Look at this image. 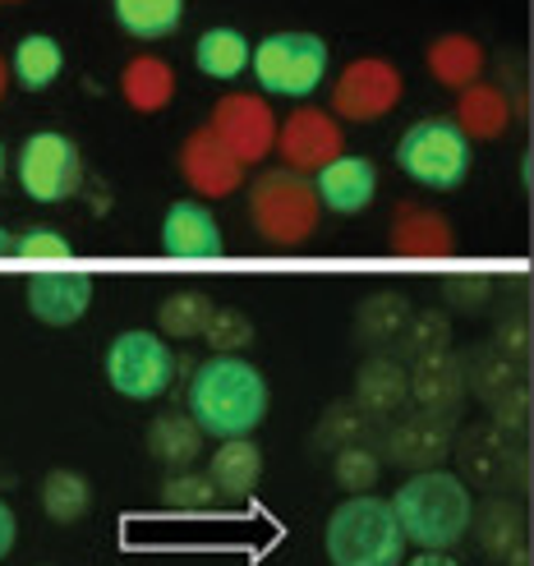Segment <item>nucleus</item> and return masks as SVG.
I'll use <instances>...</instances> for the list:
<instances>
[{
  "label": "nucleus",
  "mask_w": 534,
  "mask_h": 566,
  "mask_svg": "<svg viewBox=\"0 0 534 566\" xmlns=\"http://www.w3.org/2000/svg\"><path fill=\"white\" fill-rule=\"evenodd\" d=\"M268 378L244 355H212L193 364L185 387V415L203 438H249L268 419Z\"/></svg>",
  "instance_id": "1"
},
{
  "label": "nucleus",
  "mask_w": 534,
  "mask_h": 566,
  "mask_svg": "<svg viewBox=\"0 0 534 566\" xmlns=\"http://www.w3.org/2000/svg\"><path fill=\"white\" fill-rule=\"evenodd\" d=\"M391 516L401 525L406 548L419 553H447L465 539V525L474 512L470 489L457 479V470H415L406 484L387 497Z\"/></svg>",
  "instance_id": "2"
},
{
  "label": "nucleus",
  "mask_w": 534,
  "mask_h": 566,
  "mask_svg": "<svg viewBox=\"0 0 534 566\" xmlns=\"http://www.w3.org/2000/svg\"><path fill=\"white\" fill-rule=\"evenodd\" d=\"M323 548L332 566H401L406 539L391 516V502L374 493H355L342 506H332L323 525Z\"/></svg>",
  "instance_id": "3"
},
{
  "label": "nucleus",
  "mask_w": 534,
  "mask_h": 566,
  "mask_svg": "<svg viewBox=\"0 0 534 566\" xmlns=\"http://www.w3.org/2000/svg\"><path fill=\"white\" fill-rule=\"evenodd\" d=\"M249 221L263 244L272 249H300L318 235V221H323V208H318V193H314V180L300 176V171H263L254 185H249Z\"/></svg>",
  "instance_id": "4"
},
{
  "label": "nucleus",
  "mask_w": 534,
  "mask_h": 566,
  "mask_svg": "<svg viewBox=\"0 0 534 566\" xmlns=\"http://www.w3.org/2000/svg\"><path fill=\"white\" fill-rule=\"evenodd\" d=\"M249 70L268 97L304 102L327 78V42L318 33H304V28H286V33H272L249 51Z\"/></svg>",
  "instance_id": "5"
},
{
  "label": "nucleus",
  "mask_w": 534,
  "mask_h": 566,
  "mask_svg": "<svg viewBox=\"0 0 534 566\" xmlns=\"http://www.w3.org/2000/svg\"><path fill=\"white\" fill-rule=\"evenodd\" d=\"M457 457V479L465 489H484V493H521L530 484V457H525V438L498 429L493 419L474 423V429H457L452 442Z\"/></svg>",
  "instance_id": "6"
},
{
  "label": "nucleus",
  "mask_w": 534,
  "mask_h": 566,
  "mask_svg": "<svg viewBox=\"0 0 534 566\" xmlns=\"http://www.w3.org/2000/svg\"><path fill=\"white\" fill-rule=\"evenodd\" d=\"M470 138L442 116L429 120H415L401 138H397V166L425 189L438 193H452L465 185L470 176Z\"/></svg>",
  "instance_id": "7"
},
{
  "label": "nucleus",
  "mask_w": 534,
  "mask_h": 566,
  "mask_svg": "<svg viewBox=\"0 0 534 566\" xmlns=\"http://www.w3.org/2000/svg\"><path fill=\"white\" fill-rule=\"evenodd\" d=\"M102 369H106L111 391L125 396V401H157V396H166L176 382V355L161 332L134 327L106 346Z\"/></svg>",
  "instance_id": "8"
},
{
  "label": "nucleus",
  "mask_w": 534,
  "mask_h": 566,
  "mask_svg": "<svg viewBox=\"0 0 534 566\" xmlns=\"http://www.w3.org/2000/svg\"><path fill=\"white\" fill-rule=\"evenodd\" d=\"M19 189L42 208L74 198L83 189V153L74 138L61 129L28 134L19 148Z\"/></svg>",
  "instance_id": "9"
},
{
  "label": "nucleus",
  "mask_w": 534,
  "mask_h": 566,
  "mask_svg": "<svg viewBox=\"0 0 534 566\" xmlns=\"http://www.w3.org/2000/svg\"><path fill=\"white\" fill-rule=\"evenodd\" d=\"M401 97H406L401 70L383 61V55H359L332 83V116L350 125H374L391 116L401 106Z\"/></svg>",
  "instance_id": "10"
},
{
  "label": "nucleus",
  "mask_w": 534,
  "mask_h": 566,
  "mask_svg": "<svg viewBox=\"0 0 534 566\" xmlns=\"http://www.w3.org/2000/svg\"><path fill=\"white\" fill-rule=\"evenodd\" d=\"M378 457H387L401 470H438L452 457L457 442V419L447 415H425V410H401L378 423Z\"/></svg>",
  "instance_id": "11"
},
{
  "label": "nucleus",
  "mask_w": 534,
  "mask_h": 566,
  "mask_svg": "<svg viewBox=\"0 0 534 566\" xmlns=\"http://www.w3.org/2000/svg\"><path fill=\"white\" fill-rule=\"evenodd\" d=\"M208 129L240 166H259L272 157V144H276V111L259 93H231L212 106Z\"/></svg>",
  "instance_id": "12"
},
{
  "label": "nucleus",
  "mask_w": 534,
  "mask_h": 566,
  "mask_svg": "<svg viewBox=\"0 0 534 566\" xmlns=\"http://www.w3.org/2000/svg\"><path fill=\"white\" fill-rule=\"evenodd\" d=\"M272 153H281V166L300 176L323 171L327 161H336L346 153V134L342 120L323 106H295L286 120H276V144Z\"/></svg>",
  "instance_id": "13"
},
{
  "label": "nucleus",
  "mask_w": 534,
  "mask_h": 566,
  "mask_svg": "<svg viewBox=\"0 0 534 566\" xmlns=\"http://www.w3.org/2000/svg\"><path fill=\"white\" fill-rule=\"evenodd\" d=\"M180 176L193 189L199 203H217V198H231L244 185V166L217 144V134L208 125L193 129L185 144H180Z\"/></svg>",
  "instance_id": "14"
},
{
  "label": "nucleus",
  "mask_w": 534,
  "mask_h": 566,
  "mask_svg": "<svg viewBox=\"0 0 534 566\" xmlns=\"http://www.w3.org/2000/svg\"><path fill=\"white\" fill-rule=\"evenodd\" d=\"M28 314L46 327H74L93 308V276L70 272V268H42L23 281Z\"/></svg>",
  "instance_id": "15"
},
{
  "label": "nucleus",
  "mask_w": 534,
  "mask_h": 566,
  "mask_svg": "<svg viewBox=\"0 0 534 566\" xmlns=\"http://www.w3.org/2000/svg\"><path fill=\"white\" fill-rule=\"evenodd\" d=\"M161 253L180 263H217L227 253V240H221V226L208 212V203L199 198H180V203L166 208L161 217Z\"/></svg>",
  "instance_id": "16"
},
{
  "label": "nucleus",
  "mask_w": 534,
  "mask_h": 566,
  "mask_svg": "<svg viewBox=\"0 0 534 566\" xmlns=\"http://www.w3.org/2000/svg\"><path fill=\"white\" fill-rule=\"evenodd\" d=\"M308 180H314L318 208L336 212V217H359L378 198V166L369 157H355V153H342Z\"/></svg>",
  "instance_id": "17"
},
{
  "label": "nucleus",
  "mask_w": 534,
  "mask_h": 566,
  "mask_svg": "<svg viewBox=\"0 0 534 566\" xmlns=\"http://www.w3.org/2000/svg\"><path fill=\"white\" fill-rule=\"evenodd\" d=\"M406 382H410V401L415 410L425 415H447L457 419L461 415V401H465V364L461 355L442 350V355H429V359H415L406 369Z\"/></svg>",
  "instance_id": "18"
},
{
  "label": "nucleus",
  "mask_w": 534,
  "mask_h": 566,
  "mask_svg": "<svg viewBox=\"0 0 534 566\" xmlns=\"http://www.w3.org/2000/svg\"><path fill=\"white\" fill-rule=\"evenodd\" d=\"M387 244L397 259H419V263H438V259H452L457 249V231L452 221L433 208H419V203H401L397 217H391V231Z\"/></svg>",
  "instance_id": "19"
},
{
  "label": "nucleus",
  "mask_w": 534,
  "mask_h": 566,
  "mask_svg": "<svg viewBox=\"0 0 534 566\" xmlns=\"http://www.w3.org/2000/svg\"><path fill=\"white\" fill-rule=\"evenodd\" d=\"M516 120V102L507 97V88H498V83H470V88L457 93V116L452 125L470 138V144H498L502 134L512 129Z\"/></svg>",
  "instance_id": "20"
},
{
  "label": "nucleus",
  "mask_w": 534,
  "mask_h": 566,
  "mask_svg": "<svg viewBox=\"0 0 534 566\" xmlns=\"http://www.w3.org/2000/svg\"><path fill=\"white\" fill-rule=\"evenodd\" d=\"M350 401L369 415L374 423L401 415L410 406V382H406V364L397 355H374L359 364L355 374V396Z\"/></svg>",
  "instance_id": "21"
},
{
  "label": "nucleus",
  "mask_w": 534,
  "mask_h": 566,
  "mask_svg": "<svg viewBox=\"0 0 534 566\" xmlns=\"http://www.w3.org/2000/svg\"><path fill=\"white\" fill-rule=\"evenodd\" d=\"M465 534H470L474 548H480L489 562H502L516 544H525V512H521V502L512 493H489L484 502H474Z\"/></svg>",
  "instance_id": "22"
},
{
  "label": "nucleus",
  "mask_w": 534,
  "mask_h": 566,
  "mask_svg": "<svg viewBox=\"0 0 534 566\" xmlns=\"http://www.w3.org/2000/svg\"><path fill=\"white\" fill-rule=\"evenodd\" d=\"M203 474L212 479L217 497L240 502V497H249V493L259 489V479H263V451H259L254 438H221L217 451L208 457V470Z\"/></svg>",
  "instance_id": "23"
},
{
  "label": "nucleus",
  "mask_w": 534,
  "mask_h": 566,
  "mask_svg": "<svg viewBox=\"0 0 534 566\" xmlns=\"http://www.w3.org/2000/svg\"><path fill=\"white\" fill-rule=\"evenodd\" d=\"M425 65L433 74V83H442V88H470V83H480L484 70H489V55L480 46V38H470V33H442L429 42L425 51Z\"/></svg>",
  "instance_id": "24"
},
{
  "label": "nucleus",
  "mask_w": 534,
  "mask_h": 566,
  "mask_svg": "<svg viewBox=\"0 0 534 566\" xmlns=\"http://www.w3.org/2000/svg\"><path fill=\"white\" fill-rule=\"evenodd\" d=\"M121 97L138 116H157V111H166L176 97V70L157 61V55H134L121 74Z\"/></svg>",
  "instance_id": "25"
},
{
  "label": "nucleus",
  "mask_w": 534,
  "mask_h": 566,
  "mask_svg": "<svg viewBox=\"0 0 534 566\" xmlns=\"http://www.w3.org/2000/svg\"><path fill=\"white\" fill-rule=\"evenodd\" d=\"M148 457L166 470H189L193 461L203 457V433L185 410H166L148 423Z\"/></svg>",
  "instance_id": "26"
},
{
  "label": "nucleus",
  "mask_w": 534,
  "mask_h": 566,
  "mask_svg": "<svg viewBox=\"0 0 534 566\" xmlns=\"http://www.w3.org/2000/svg\"><path fill=\"white\" fill-rule=\"evenodd\" d=\"M65 74V51L46 33H28L19 38L14 55H10V78H19V88L28 93H46L55 78Z\"/></svg>",
  "instance_id": "27"
},
{
  "label": "nucleus",
  "mask_w": 534,
  "mask_h": 566,
  "mask_svg": "<svg viewBox=\"0 0 534 566\" xmlns=\"http://www.w3.org/2000/svg\"><path fill=\"white\" fill-rule=\"evenodd\" d=\"M410 314L415 308L401 291H374L355 308V336L364 346H391L401 336V327L410 323Z\"/></svg>",
  "instance_id": "28"
},
{
  "label": "nucleus",
  "mask_w": 534,
  "mask_h": 566,
  "mask_svg": "<svg viewBox=\"0 0 534 566\" xmlns=\"http://www.w3.org/2000/svg\"><path fill=\"white\" fill-rule=\"evenodd\" d=\"M38 497H42L46 521H55V525H74V521H83V516L93 512V484H88V474H78L70 465L46 470Z\"/></svg>",
  "instance_id": "29"
},
{
  "label": "nucleus",
  "mask_w": 534,
  "mask_h": 566,
  "mask_svg": "<svg viewBox=\"0 0 534 566\" xmlns=\"http://www.w3.org/2000/svg\"><path fill=\"white\" fill-rule=\"evenodd\" d=\"M249 38L240 33V28H227V23H217L208 28V33L193 42V61H199V70L208 78H221V83H231L249 70Z\"/></svg>",
  "instance_id": "30"
},
{
  "label": "nucleus",
  "mask_w": 534,
  "mask_h": 566,
  "mask_svg": "<svg viewBox=\"0 0 534 566\" xmlns=\"http://www.w3.org/2000/svg\"><path fill=\"white\" fill-rule=\"evenodd\" d=\"M374 429H378V423L364 415L355 401H332V406L318 415L314 433H308V447H314V451H327V457H336V451H346V447H355V442H369Z\"/></svg>",
  "instance_id": "31"
},
{
  "label": "nucleus",
  "mask_w": 534,
  "mask_h": 566,
  "mask_svg": "<svg viewBox=\"0 0 534 566\" xmlns=\"http://www.w3.org/2000/svg\"><path fill=\"white\" fill-rule=\"evenodd\" d=\"M111 14L138 42L171 38L185 19V0H111Z\"/></svg>",
  "instance_id": "32"
},
{
  "label": "nucleus",
  "mask_w": 534,
  "mask_h": 566,
  "mask_svg": "<svg viewBox=\"0 0 534 566\" xmlns=\"http://www.w3.org/2000/svg\"><path fill=\"white\" fill-rule=\"evenodd\" d=\"M397 359H429V355H442L452 350V318L442 308H425V314H410V323L401 327L397 342Z\"/></svg>",
  "instance_id": "33"
},
{
  "label": "nucleus",
  "mask_w": 534,
  "mask_h": 566,
  "mask_svg": "<svg viewBox=\"0 0 534 566\" xmlns=\"http://www.w3.org/2000/svg\"><path fill=\"white\" fill-rule=\"evenodd\" d=\"M212 300L203 291H176L157 304V327L161 336H176V342H193V336H203L208 318H212Z\"/></svg>",
  "instance_id": "34"
},
{
  "label": "nucleus",
  "mask_w": 534,
  "mask_h": 566,
  "mask_svg": "<svg viewBox=\"0 0 534 566\" xmlns=\"http://www.w3.org/2000/svg\"><path fill=\"white\" fill-rule=\"evenodd\" d=\"M378 479H383V457H378V447H369V442H355V447H346V451H336L332 457V484L342 489L346 497L374 493Z\"/></svg>",
  "instance_id": "35"
},
{
  "label": "nucleus",
  "mask_w": 534,
  "mask_h": 566,
  "mask_svg": "<svg viewBox=\"0 0 534 566\" xmlns=\"http://www.w3.org/2000/svg\"><path fill=\"white\" fill-rule=\"evenodd\" d=\"M461 364H465V391H474L480 401H493V396H502L507 387L525 382V369H516V364H507L502 355H493L489 346L474 350V355L461 359Z\"/></svg>",
  "instance_id": "36"
},
{
  "label": "nucleus",
  "mask_w": 534,
  "mask_h": 566,
  "mask_svg": "<svg viewBox=\"0 0 534 566\" xmlns=\"http://www.w3.org/2000/svg\"><path fill=\"white\" fill-rule=\"evenodd\" d=\"M203 342L212 355H244L254 346V323L244 308H212V318L203 327Z\"/></svg>",
  "instance_id": "37"
},
{
  "label": "nucleus",
  "mask_w": 534,
  "mask_h": 566,
  "mask_svg": "<svg viewBox=\"0 0 534 566\" xmlns=\"http://www.w3.org/2000/svg\"><path fill=\"white\" fill-rule=\"evenodd\" d=\"M10 259H19V263H38V268H70L74 249H70V240H65L61 231H46V226H33V231L14 235Z\"/></svg>",
  "instance_id": "38"
},
{
  "label": "nucleus",
  "mask_w": 534,
  "mask_h": 566,
  "mask_svg": "<svg viewBox=\"0 0 534 566\" xmlns=\"http://www.w3.org/2000/svg\"><path fill=\"white\" fill-rule=\"evenodd\" d=\"M161 502L166 506H176V512H203V506H217V489H212V479L199 474V470H176L171 479L161 484Z\"/></svg>",
  "instance_id": "39"
},
{
  "label": "nucleus",
  "mask_w": 534,
  "mask_h": 566,
  "mask_svg": "<svg viewBox=\"0 0 534 566\" xmlns=\"http://www.w3.org/2000/svg\"><path fill=\"white\" fill-rule=\"evenodd\" d=\"M489 419L498 423V429H507V433H525V423H530V387L516 382L507 387L502 396H493V401H484Z\"/></svg>",
  "instance_id": "40"
},
{
  "label": "nucleus",
  "mask_w": 534,
  "mask_h": 566,
  "mask_svg": "<svg viewBox=\"0 0 534 566\" xmlns=\"http://www.w3.org/2000/svg\"><path fill=\"white\" fill-rule=\"evenodd\" d=\"M489 350L502 355L507 364H516V369H525V364H530V323L521 314L516 318H502L493 327V336H489Z\"/></svg>",
  "instance_id": "41"
},
{
  "label": "nucleus",
  "mask_w": 534,
  "mask_h": 566,
  "mask_svg": "<svg viewBox=\"0 0 534 566\" xmlns=\"http://www.w3.org/2000/svg\"><path fill=\"white\" fill-rule=\"evenodd\" d=\"M442 291H447V300H452L457 308H480V304L493 295V281H489V276H470V272H461V276H447V281H442Z\"/></svg>",
  "instance_id": "42"
},
{
  "label": "nucleus",
  "mask_w": 534,
  "mask_h": 566,
  "mask_svg": "<svg viewBox=\"0 0 534 566\" xmlns=\"http://www.w3.org/2000/svg\"><path fill=\"white\" fill-rule=\"evenodd\" d=\"M19 544V521H14V506L0 497V562L10 557V548Z\"/></svg>",
  "instance_id": "43"
},
{
  "label": "nucleus",
  "mask_w": 534,
  "mask_h": 566,
  "mask_svg": "<svg viewBox=\"0 0 534 566\" xmlns=\"http://www.w3.org/2000/svg\"><path fill=\"white\" fill-rule=\"evenodd\" d=\"M401 566H461L452 553H415L410 562H401Z\"/></svg>",
  "instance_id": "44"
},
{
  "label": "nucleus",
  "mask_w": 534,
  "mask_h": 566,
  "mask_svg": "<svg viewBox=\"0 0 534 566\" xmlns=\"http://www.w3.org/2000/svg\"><path fill=\"white\" fill-rule=\"evenodd\" d=\"M502 566H530V544H516L507 557H502Z\"/></svg>",
  "instance_id": "45"
},
{
  "label": "nucleus",
  "mask_w": 534,
  "mask_h": 566,
  "mask_svg": "<svg viewBox=\"0 0 534 566\" xmlns=\"http://www.w3.org/2000/svg\"><path fill=\"white\" fill-rule=\"evenodd\" d=\"M6 93H10V61L0 55V102H6Z\"/></svg>",
  "instance_id": "46"
},
{
  "label": "nucleus",
  "mask_w": 534,
  "mask_h": 566,
  "mask_svg": "<svg viewBox=\"0 0 534 566\" xmlns=\"http://www.w3.org/2000/svg\"><path fill=\"white\" fill-rule=\"evenodd\" d=\"M10 249H14V235L0 226V259H10Z\"/></svg>",
  "instance_id": "47"
},
{
  "label": "nucleus",
  "mask_w": 534,
  "mask_h": 566,
  "mask_svg": "<svg viewBox=\"0 0 534 566\" xmlns=\"http://www.w3.org/2000/svg\"><path fill=\"white\" fill-rule=\"evenodd\" d=\"M0 180H6V144H0Z\"/></svg>",
  "instance_id": "48"
},
{
  "label": "nucleus",
  "mask_w": 534,
  "mask_h": 566,
  "mask_svg": "<svg viewBox=\"0 0 534 566\" xmlns=\"http://www.w3.org/2000/svg\"><path fill=\"white\" fill-rule=\"evenodd\" d=\"M14 6H19V0H14Z\"/></svg>",
  "instance_id": "49"
}]
</instances>
